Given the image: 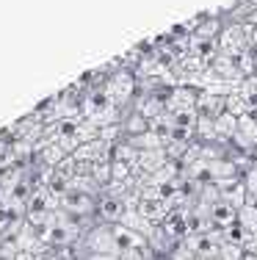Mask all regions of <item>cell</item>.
Listing matches in <instances>:
<instances>
[{"label":"cell","instance_id":"6da1fadb","mask_svg":"<svg viewBox=\"0 0 257 260\" xmlns=\"http://www.w3.org/2000/svg\"><path fill=\"white\" fill-rule=\"evenodd\" d=\"M86 244H89V249L94 252V255L119 257V244H116V238H114V227H97V230H91Z\"/></svg>","mask_w":257,"mask_h":260},{"label":"cell","instance_id":"7a4b0ae2","mask_svg":"<svg viewBox=\"0 0 257 260\" xmlns=\"http://www.w3.org/2000/svg\"><path fill=\"white\" fill-rule=\"evenodd\" d=\"M218 255H222V260H238L241 257V249H238V246H222Z\"/></svg>","mask_w":257,"mask_h":260},{"label":"cell","instance_id":"3957f363","mask_svg":"<svg viewBox=\"0 0 257 260\" xmlns=\"http://www.w3.org/2000/svg\"><path fill=\"white\" fill-rule=\"evenodd\" d=\"M89 260H122V257H111V255H91Z\"/></svg>","mask_w":257,"mask_h":260}]
</instances>
